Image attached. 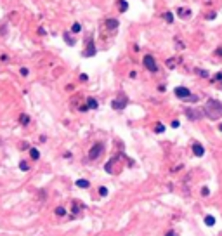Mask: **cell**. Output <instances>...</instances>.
I'll use <instances>...</instances> for the list:
<instances>
[{
	"label": "cell",
	"mask_w": 222,
	"mask_h": 236,
	"mask_svg": "<svg viewBox=\"0 0 222 236\" xmlns=\"http://www.w3.org/2000/svg\"><path fill=\"white\" fill-rule=\"evenodd\" d=\"M19 168L23 170V172H28V170H30V167H28L26 162H19Z\"/></svg>",
	"instance_id": "d6986e66"
},
{
	"label": "cell",
	"mask_w": 222,
	"mask_h": 236,
	"mask_svg": "<svg viewBox=\"0 0 222 236\" xmlns=\"http://www.w3.org/2000/svg\"><path fill=\"white\" fill-rule=\"evenodd\" d=\"M165 236H177V233L175 231H168V233H165Z\"/></svg>",
	"instance_id": "4316f807"
},
{
	"label": "cell",
	"mask_w": 222,
	"mask_h": 236,
	"mask_svg": "<svg viewBox=\"0 0 222 236\" xmlns=\"http://www.w3.org/2000/svg\"><path fill=\"white\" fill-rule=\"evenodd\" d=\"M30 156H31L33 160H38V158H40V151H38L37 148H31V149H30Z\"/></svg>",
	"instance_id": "8fae6325"
},
{
	"label": "cell",
	"mask_w": 222,
	"mask_h": 236,
	"mask_svg": "<svg viewBox=\"0 0 222 236\" xmlns=\"http://www.w3.org/2000/svg\"><path fill=\"white\" fill-rule=\"evenodd\" d=\"M154 132H156V134L165 132V125H163V123H156V127H154Z\"/></svg>",
	"instance_id": "5bb4252c"
},
{
	"label": "cell",
	"mask_w": 222,
	"mask_h": 236,
	"mask_svg": "<svg viewBox=\"0 0 222 236\" xmlns=\"http://www.w3.org/2000/svg\"><path fill=\"white\" fill-rule=\"evenodd\" d=\"M64 40L68 42L70 45H73V44H75V42H73V38H70V35H66V33H64Z\"/></svg>",
	"instance_id": "cb8c5ba5"
},
{
	"label": "cell",
	"mask_w": 222,
	"mask_h": 236,
	"mask_svg": "<svg viewBox=\"0 0 222 236\" xmlns=\"http://www.w3.org/2000/svg\"><path fill=\"white\" fill-rule=\"evenodd\" d=\"M80 30H82V26H80L78 23H75V25L71 26V31H73V33H80Z\"/></svg>",
	"instance_id": "ffe728a7"
},
{
	"label": "cell",
	"mask_w": 222,
	"mask_h": 236,
	"mask_svg": "<svg viewBox=\"0 0 222 236\" xmlns=\"http://www.w3.org/2000/svg\"><path fill=\"white\" fill-rule=\"evenodd\" d=\"M219 130H220V132H222V123H220V125H219Z\"/></svg>",
	"instance_id": "83f0119b"
},
{
	"label": "cell",
	"mask_w": 222,
	"mask_h": 236,
	"mask_svg": "<svg viewBox=\"0 0 222 236\" xmlns=\"http://www.w3.org/2000/svg\"><path fill=\"white\" fill-rule=\"evenodd\" d=\"M142 62H144V66H146V70H149V71H156L158 70V66H156V61H154L151 56H146L144 59H142Z\"/></svg>",
	"instance_id": "3957f363"
},
{
	"label": "cell",
	"mask_w": 222,
	"mask_h": 236,
	"mask_svg": "<svg viewBox=\"0 0 222 236\" xmlns=\"http://www.w3.org/2000/svg\"><path fill=\"white\" fill-rule=\"evenodd\" d=\"M80 208H85V207H82L78 201H75V203H73V213H75V215H76V213L80 212Z\"/></svg>",
	"instance_id": "2e32d148"
},
{
	"label": "cell",
	"mask_w": 222,
	"mask_h": 236,
	"mask_svg": "<svg viewBox=\"0 0 222 236\" xmlns=\"http://www.w3.org/2000/svg\"><path fill=\"white\" fill-rule=\"evenodd\" d=\"M177 14H179V16H189L191 12H189V9H181L179 7V9H177Z\"/></svg>",
	"instance_id": "ac0fdd59"
},
{
	"label": "cell",
	"mask_w": 222,
	"mask_h": 236,
	"mask_svg": "<svg viewBox=\"0 0 222 236\" xmlns=\"http://www.w3.org/2000/svg\"><path fill=\"white\" fill-rule=\"evenodd\" d=\"M163 17H165V19H167V21H168V23H172V21H173V16H172V14H170V12H167V14H165V16H163Z\"/></svg>",
	"instance_id": "d4e9b609"
},
{
	"label": "cell",
	"mask_w": 222,
	"mask_h": 236,
	"mask_svg": "<svg viewBox=\"0 0 222 236\" xmlns=\"http://www.w3.org/2000/svg\"><path fill=\"white\" fill-rule=\"evenodd\" d=\"M193 153H194L198 158H201V156L205 155V148L199 144V142H194V144H193Z\"/></svg>",
	"instance_id": "52a82bcc"
},
{
	"label": "cell",
	"mask_w": 222,
	"mask_h": 236,
	"mask_svg": "<svg viewBox=\"0 0 222 236\" xmlns=\"http://www.w3.org/2000/svg\"><path fill=\"white\" fill-rule=\"evenodd\" d=\"M125 106H127V99H115V101H111V108L120 111V110H125Z\"/></svg>",
	"instance_id": "8992f818"
},
{
	"label": "cell",
	"mask_w": 222,
	"mask_h": 236,
	"mask_svg": "<svg viewBox=\"0 0 222 236\" xmlns=\"http://www.w3.org/2000/svg\"><path fill=\"white\" fill-rule=\"evenodd\" d=\"M118 7H120V11H122V12L128 9V5H127V2H125V0H120V2H118Z\"/></svg>",
	"instance_id": "e0dca14e"
},
{
	"label": "cell",
	"mask_w": 222,
	"mask_h": 236,
	"mask_svg": "<svg viewBox=\"0 0 222 236\" xmlns=\"http://www.w3.org/2000/svg\"><path fill=\"white\" fill-rule=\"evenodd\" d=\"M87 108L88 110H97V101L94 97H88L87 99Z\"/></svg>",
	"instance_id": "ba28073f"
},
{
	"label": "cell",
	"mask_w": 222,
	"mask_h": 236,
	"mask_svg": "<svg viewBox=\"0 0 222 236\" xmlns=\"http://www.w3.org/2000/svg\"><path fill=\"white\" fill-rule=\"evenodd\" d=\"M208 195H210V189H208L207 186H203V187H201V196H208Z\"/></svg>",
	"instance_id": "7402d4cb"
},
{
	"label": "cell",
	"mask_w": 222,
	"mask_h": 236,
	"mask_svg": "<svg viewBox=\"0 0 222 236\" xmlns=\"http://www.w3.org/2000/svg\"><path fill=\"white\" fill-rule=\"evenodd\" d=\"M175 96L179 97V99H182V101H186V99L191 96V92H189V89H186V87H177V89H175Z\"/></svg>",
	"instance_id": "5b68a950"
},
{
	"label": "cell",
	"mask_w": 222,
	"mask_h": 236,
	"mask_svg": "<svg viewBox=\"0 0 222 236\" xmlns=\"http://www.w3.org/2000/svg\"><path fill=\"white\" fill-rule=\"evenodd\" d=\"M56 215L64 217V215H66V208H64V207H57V208H56Z\"/></svg>",
	"instance_id": "4fadbf2b"
},
{
	"label": "cell",
	"mask_w": 222,
	"mask_h": 236,
	"mask_svg": "<svg viewBox=\"0 0 222 236\" xmlns=\"http://www.w3.org/2000/svg\"><path fill=\"white\" fill-rule=\"evenodd\" d=\"M99 195H101V196H106V195H108V187H104V186L99 187Z\"/></svg>",
	"instance_id": "603a6c76"
},
{
	"label": "cell",
	"mask_w": 222,
	"mask_h": 236,
	"mask_svg": "<svg viewBox=\"0 0 222 236\" xmlns=\"http://www.w3.org/2000/svg\"><path fill=\"white\" fill-rule=\"evenodd\" d=\"M76 186H78V187H83V189H87L88 186H90V182H88L87 179H78V181H76Z\"/></svg>",
	"instance_id": "30bf717a"
},
{
	"label": "cell",
	"mask_w": 222,
	"mask_h": 236,
	"mask_svg": "<svg viewBox=\"0 0 222 236\" xmlns=\"http://www.w3.org/2000/svg\"><path fill=\"white\" fill-rule=\"evenodd\" d=\"M19 122H21V125H28V123H30V116L23 113V115L19 116Z\"/></svg>",
	"instance_id": "7c38bea8"
},
{
	"label": "cell",
	"mask_w": 222,
	"mask_h": 236,
	"mask_svg": "<svg viewBox=\"0 0 222 236\" xmlns=\"http://www.w3.org/2000/svg\"><path fill=\"white\" fill-rule=\"evenodd\" d=\"M205 224H207V226H213V224H215V217L207 215V217H205Z\"/></svg>",
	"instance_id": "9a60e30c"
},
{
	"label": "cell",
	"mask_w": 222,
	"mask_h": 236,
	"mask_svg": "<svg viewBox=\"0 0 222 236\" xmlns=\"http://www.w3.org/2000/svg\"><path fill=\"white\" fill-rule=\"evenodd\" d=\"M203 111L210 120H219L222 116V102L217 101V99H208Z\"/></svg>",
	"instance_id": "6da1fadb"
},
{
	"label": "cell",
	"mask_w": 222,
	"mask_h": 236,
	"mask_svg": "<svg viewBox=\"0 0 222 236\" xmlns=\"http://www.w3.org/2000/svg\"><path fill=\"white\" fill-rule=\"evenodd\" d=\"M186 115H187L189 120H199L203 116L201 110H193V108H186Z\"/></svg>",
	"instance_id": "277c9868"
},
{
	"label": "cell",
	"mask_w": 222,
	"mask_h": 236,
	"mask_svg": "<svg viewBox=\"0 0 222 236\" xmlns=\"http://www.w3.org/2000/svg\"><path fill=\"white\" fill-rule=\"evenodd\" d=\"M102 153H104V144L97 142V144H94L90 148V151H88V160H97Z\"/></svg>",
	"instance_id": "7a4b0ae2"
},
{
	"label": "cell",
	"mask_w": 222,
	"mask_h": 236,
	"mask_svg": "<svg viewBox=\"0 0 222 236\" xmlns=\"http://www.w3.org/2000/svg\"><path fill=\"white\" fill-rule=\"evenodd\" d=\"M116 26H118V23H116L115 19H109V21H108V28H116Z\"/></svg>",
	"instance_id": "44dd1931"
},
{
	"label": "cell",
	"mask_w": 222,
	"mask_h": 236,
	"mask_svg": "<svg viewBox=\"0 0 222 236\" xmlns=\"http://www.w3.org/2000/svg\"><path fill=\"white\" fill-rule=\"evenodd\" d=\"M83 54H85V56H94V54H96V47H94V44H92V42H88L87 51H85Z\"/></svg>",
	"instance_id": "9c48e42d"
},
{
	"label": "cell",
	"mask_w": 222,
	"mask_h": 236,
	"mask_svg": "<svg viewBox=\"0 0 222 236\" xmlns=\"http://www.w3.org/2000/svg\"><path fill=\"white\" fill-rule=\"evenodd\" d=\"M19 73L23 75V76H28V73H30V71H28V68H21V70H19Z\"/></svg>",
	"instance_id": "484cf974"
}]
</instances>
